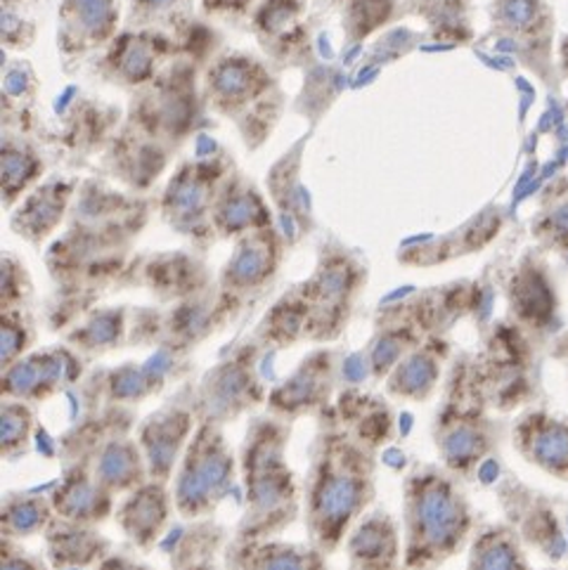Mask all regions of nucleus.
<instances>
[{"mask_svg":"<svg viewBox=\"0 0 568 570\" xmlns=\"http://www.w3.org/2000/svg\"><path fill=\"white\" fill-rule=\"evenodd\" d=\"M199 424L195 405H166L149 414L138 426V445L145 454L149 481L168 483L174 479L183 452Z\"/></svg>","mask_w":568,"mask_h":570,"instance_id":"obj_7","label":"nucleus"},{"mask_svg":"<svg viewBox=\"0 0 568 570\" xmlns=\"http://www.w3.org/2000/svg\"><path fill=\"white\" fill-rule=\"evenodd\" d=\"M55 521L52 502L36 495H8L3 502V538L25 540L46 533Z\"/></svg>","mask_w":568,"mask_h":570,"instance_id":"obj_22","label":"nucleus"},{"mask_svg":"<svg viewBox=\"0 0 568 570\" xmlns=\"http://www.w3.org/2000/svg\"><path fill=\"white\" fill-rule=\"evenodd\" d=\"M95 570H149V568L126 554H109L107 559H102L98 566H95Z\"/></svg>","mask_w":568,"mask_h":570,"instance_id":"obj_26","label":"nucleus"},{"mask_svg":"<svg viewBox=\"0 0 568 570\" xmlns=\"http://www.w3.org/2000/svg\"><path fill=\"white\" fill-rule=\"evenodd\" d=\"M351 570H410L403 561V535L389 511L372 509L344 542Z\"/></svg>","mask_w":568,"mask_h":570,"instance_id":"obj_8","label":"nucleus"},{"mask_svg":"<svg viewBox=\"0 0 568 570\" xmlns=\"http://www.w3.org/2000/svg\"><path fill=\"white\" fill-rule=\"evenodd\" d=\"M374 469V450L360 443L332 410H322L303 485L309 542L322 554L336 552L351 528L368 514L376 495Z\"/></svg>","mask_w":568,"mask_h":570,"instance_id":"obj_1","label":"nucleus"},{"mask_svg":"<svg viewBox=\"0 0 568 570\" xmlns=\"http://www.w3.org/2000/svg\"><path fill=\"white\" fill-rule=\"evenodd\" d=\"M341 410V424H344L355 439L376 452L389 443L393 433V412L391 407L379 401V397L355 393V403L351 401V393L341 395L339 401Z\"/></svg>","mask_w":568,"mask_h":570,"instance_id":"obj_21","label":"nucleus"},{"mask_svg":"<svg viewBox=\"0 0 568 570\" xmlns=\"http://www.w3.org/2000/svg\"><path fill=\"white\" fill-rule=\"evenodd\" d=\"M315 544L284 542L277 538L235 540L227 549V570H327Z\"/></svg>","mask_w":568,"mask_h":570,"instance_id":"obj_12","label":"nucleus"},{"mask_svg":"<svg viewBox=\"0 0 568 570\" xmlns=\"http://www.w3.org/2000/svg\"><path fill=\"white\" fill-rule=\"evenodd\" d=\"M477 517L462 479L443 464L414 466L403 481L401 535L410 570H435L469 547Z\"/></svg>","mask_w":568,"mask_h":570,"instance_id":"obj_2","label":"nucleus"},{"mask_svg":"<svg viewBox=\"0 0 568 570\" xmlns=\"http://www.w3.org/2000/svg\"><path fill=\"white\" fill-rule=\"evenodd\" d=\"M561 65L568 69V38H564L561 43Z\"/></svg>","mask_w":568,"mask_h":570,"instance_id":"obj_28","label":"nucleus"},{"mask_svg":"<svg viewBox=\"0 0 568 570\" xmlns=\"http://www.w3.org/2000/svg\"><path fill=\"white\" fill-rule=\"evenodd\" d=\"M552 355L564 365V370H566V384H568V332L559 336V341L555 344V353H552Z\"/></svg>","mask_w":568,"mask_h":570,"instance_id":"obj_27","label":"nucleus"},{"mask_svg":"<svg viewBox=\"0 0 568 570\" xmlns=\"http://www.w3.org/2000/svg\"><path fill=\"white\" fill-rule=\"evenodd\" d=\"M3 570H48L46 563L19 549L14 540H3Z\"/></svg>","mask_w":568,"mask_h":570,"instance_id":"obj_25","label":"nucleus"},{"mask_svg":"<svg viewBox=\"0 0 568 570\" xmlns=\"http://www.w3.org/2000/svg\"><path fill=\"white\" fill-rule=\"evenodd\" d=\"M263 401H268V397L261 391L252 372L239 370V365H231L216 374H208L195 410L199 420L225 424L237 420L242 412L256 407Z\"/></svg>","mask_w":568,"mask_h":570,"instance_id":"obj_11","label":"nucleus"},{"mask_svg":"<svg viewBox=\"0 0 568 570\" xmlns=\"http://www.w3.org/2000/svg\"><path fill=\"white\" fill-rule=\"evenodd\" d=\"M55 517L79 523V525H95L114 514V495L95 479L92 469L86 464H74L62 483L57 485L55 495L50 498Z\"/></svg>","mask_w":568,"mask_h":570,"instance_id":"obj_13","label":"nucleus"},{"mask_svg":"<svg viewBox=\"0 0 568 570\" xmlns=\"http://www.w3.org/2000/svg\"><path fill=\"white\" fill-rule=\"evenodd\" d=\"M79 374L81 372L71 370L62 355H33L6 370L3 395L33 405L48 401L50 395L69 386Z\"/></svg>","mask_w":568,"mask_h":570,"instance_id":"obj_14","label":"nucleus"},{"mask_svg":"<svg viewBox=\"0 0 568 570\" xmlns=\"http://www.w3.org/2000/svg\"><path fill=\"white\" fill-rule=\"evenodd\" d=\"M330 365H303L294 376H290L280 389L268 393L271 414L280 420H296L301 414L327 410L330 401Z\"/></svg>","mask_w":568,"mask_h":570,"instance_id":"obj_16","label":"nucleus"},{"mask_svg":"<svg viewBox=\"0 0 568 570\" xmlns=\"http://www.w3.org/2000/svg\"><path fill=\"white\" fill-rule=\"evenodd\" d=\"M464 570H533L526 544L509 523H486L477 528L467 547Z\"/></svg>","mask_w":568,"mask_h":570,"instance_id":"obj_18","label":"nucleus"},{"mask_svg":"<svg viewBox=\"0 0 568 570\" xmlns=\"http://www.w3.org/2000/svg\"><path fill=\"white\" fill-rule=\"evenodd\" d=\"M536 237L547 249H568V197L536 223Z\"/></svg>","mask_w":568,"mask_h":570,"instance_id":"obj_24","label":"nucleus"},{"mask_svg":"<svg viewBox=\"0 0 568 570\" xmlns=\"http://www.w3.org/2000/svg\"><path fill=\"white\" fill-rule=\"evenodd\" d=\"M46 552L55 568L98 566L111 554V544L92 525H79L57 519L46 530Z\"/></svg>","mask_w":568,"mask_h":570,"instance_id":"obj_17","label":"nucleus"},{"mask_svg":"<svg viewBox=\"0 0 568 570\" xmlns=\"http://www.w3.org/2000/svg\"><path fill=\"white\" fill-rule=\"evenodd\" d=\"M237 469L239 460L225 439L223 424L199 420L170 483L176 514L187 521L212 517L233 490Z\"/></svg>","mask_w":568,"mask_h":570,"instance_id":"obj_5","label":"nucleus"},{"mask_svg":"<svg viewBox=\"0 0 568 570\" xmlns=\"http://www.w3.org/2000/svg\"><path fill=\"white\" fill-rule=\"evenodd\" d=\"M545 500L547 498L528 495V490H523V500L515 504V514L523 517V528H515V530L523 540V544L540 549L549 561H561L566 559L564 530H561L557 511Z\"/></svg>","mask_w":568,"mask_h":570,"instance_id":"obj_20","label":"nucleus"},{"mask_svg":"<svg viewBox=\"0 0 568 570\" xmlns=\"http://www.w3.org/2000/svg\"><path fill=\"white\" fill-rule=\"evenodd\" d=\"M509 441L528 466L568 483V416L545 405H528L511 424Z\"/></svg>","mask_w":568,"mask_h":570,"instance_id":"obj_6","label":"nucleus"},{"mask_svg":"<svg viewBox=\"0 0 568 570\" xmlns=\"http://www.w3.org/2000/svg\"><path fill=\"white\" fill-rule=\"evenodd\" d=\"M92 473L111 495L130 492L149 481L145 454L138 441L128 439V435H111L100 445Z\"/></svg>","mask_w":568,"mask_h":570,"instance_id":"obj_19","label":"nucleus"},{"mask_svg":"<svg viewBox=\"0 0 568 570\" xmlns=\"http://www.w3.org/2000/svg\"><path fill=\"white\" fill-rule=\"evenodd\" d=\"M445 351L435 341L410 351L398 360V365L386 374V391L398 401L427 403L441 384Z\"/></svg>","mask_w":568,"mask_h":570,"instance_id":"obj_15","label":"nucleus"},{"mask_svg":"<svg viewBox=\"0 0 568 570\" xmlns=\"http://www.w3.org/2000/svg\"><path fill=\"white\" fill-rule=\"evenodd\" d=\"M490 410L477 363L460 360L448 376L431 435L441 464L462 481L473 476L500 445V424Z\"/></svg>","mask_w":568,"mask_h":570,"instance_id":"obj_4","label":"nucleus"},{"mask_svg":"<svg viewBox=\"0 0 568 570\" xmlns=\"http://www.w3.org/2000/svg\"><path fill=\"white\" fill-rule=\"evenodd\" d=\"M33 410L25 401H12L6 397L3 403V416H0V450H3L6 460H14L19 454H25L31 433H33Z\"/></svg>","mask_w":568,"mask_h":570,"instance_id":"obj_23","label":"nucleus"},{"mask_svg":"<svg viewBox=\"0 0 568 570\" xmlns=\"http://www.w3.org/2000/svg\"><path fill=\"white\" fill-rule=\"evenodd\" d=\"M509 308L515 313L521 330L533 336L555 332L559 317V296L549 271L540 261H526L515 279H511Z\"/></svg>","mask_w":568,"mask_h":570,"instance_id":"obj_9","label":"nucleus"},{"mask_svg":"<svg viewBox=\"0 0 568 570\" xmlns=\"http://www.w3.org/2000/svg\"><path fill=\"white\" fill-rule=\"evenodd\" d=\"M290 424L275 414L252 420L239 448L246 511L237 540L277 538L301 511V492L287 464Z\"/></svg>","mask_w":568,"mask_h":570,"instance_id":"obj_3","label":"nucleus"},{"mask_svg":"<svg viewBox=\"0 0 568 570\" xmlns=\"http://www.w3.org/2000/svg\"><path fill=\"white\" fill-rule=\"evenodd\" d=\"M174 495L170 485L159 481H147L136 490L126 492V498L114 509L124 535L140 549H151L170 521L174 511Z\"/></svg>","mask_w":568,"mask_h":570,"instance_id":"obj_10","label":"nucleus"}]
</instances>
